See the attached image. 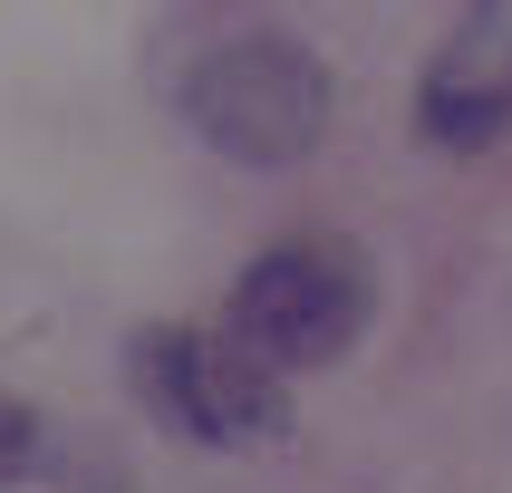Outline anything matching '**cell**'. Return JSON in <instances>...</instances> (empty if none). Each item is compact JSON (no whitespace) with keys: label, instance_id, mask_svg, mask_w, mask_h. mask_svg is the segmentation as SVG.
I'll return each mask as SVG.
<instances>
[{"label":"cell","instance_id":"5b68a950","mask_svg":"<svg viewBox=\"0 0 512 493\" xmlns=\"http://www.w3.org/2000/svg\"><path fill=\"white\" fill-rule=\"evenodd\" d=\"M29 455H39V416H29L20 397H0V484L29 474Z\"/></svg>","mask_w":512,"mask_h":493},{"label":"cell","instance_id":"7a4b0ae2","mask_svg":"<svg viewBox=\"0 0 512 493\" xmlns=\"http://www.w3.org/2000/svg\"><path fill=\"white\" fill-rule=\"evenodd\" d=\"M368 310H377L368 252L339 242V232H300V242H271L232 281L223 339L290 387V377H310V368H339L348 348H358V329H368Z\"/></svg>","mask_w":512,"mask_h":493},{"label":"cell","instance_id":"6da1fadb","mask_svg":"<svg viewBox=\"0 0 512 493\" xmlns=\"http://www.w3.org/2000/svg\"><path fill=\"white\" fill-rule=\"evenodd\" d=\"M174 107L223 165L281 174L329 136V68L290 29H242V39H213L174 78Z\"/></svg>","mask_w":512,"mask_h":493},{"label":"cell","instance_id":"3957f363","mask_svg":"<svg viewBox=\"0 0 512 493\" xmlns=\"http://www.w3.org/2000/svg\"><path fill=\"white\" fill-rule=\"evenodd\" d=\"M126 387L155 426L194 435V445H261L290 426V387L271 368H252L223 329H136Z\"/></svg>","mask_w":512,"mask_h":493},{"label":"cell","instance_id":"277c9868","mask_svg":"<svg viewBox=\"0 0 512 493\" xmlns=\"http://www.w3.org/2000/svg\"><path fill=\"white\" fill-rule=\"evenodd\" d=\"M416 126L445 155H474L512 126V0L464 10L445 39H435L426 78H416Z\"/></svg>","mask_w":512,"mask_h":493}]
</instances>
